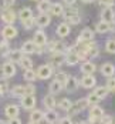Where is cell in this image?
Segmentation results:
<instances>
[{
  "mask_svg": "<svg viewBox=\"0 0 115 124\" xmlns=\"http://www.w3.org/2000/svg\"><path fill=\"white\" fill-rule=\"evenodd\" d=\"M89 106V103H88V100L87 99H80V100H77L75 103H73V106L70 107V110H68V114L70 116H77L80 111H82L84 108H87Z\"/></svg>",
  "mask_w": 115,
  "mask_h": 124,
  "instance_id": "1",
  "label": "cell"
},
{
  "mask_svg": "<svg viewBox=\"0 0 115 124\" xmlns=\"http://www.w3.org/2000/svg\"><path fill=\"white\" fill-rule=\"evenodd\" d=\"M64 19L67 22H70L71 24H78L81 22V16L78 14V10L77 9H68V10H64L63 13Z\"/></svg>",
  "mask_w": 115,
  "mask_h": 124,
  "instance_id": "2",
  "label": "cell"
},
{
  "mask_svg": "<svg viewBox=\"0 0 115 124\" xmlns=\"http://www.w3.org/2000/svg\"><path fill=\"white\" fill-rule=\"evenodd\" d=\"M53 66L50 64H43V66H40L37 69V71H36V74H37V78L40 80H47V78H50L51 76H53Z\"/></svg>",
  "mask_w": 115,
  "mask_h": 124,
  "instance_id": "3",
  "label": "cell"
},
{
  "mask_svg": "<svg viewBox=\"0 0 115 124\" xmlns=\"http://www.w3.org/2000/svg\"><path fill=\"white\" fill-rule=\"evenodd\" d=\"M0 17H1V22L3 23H6V26L9 24H13L14 23V20H16V13L13 12V10H10V7L9 9H4L3 12H1V14H0Z\"/></svg>",
  "mask_w": 115,
  "mask_h": 124,
  "instance_id": "4",
  "label": "cell"
},
{
  "mask_svg": "<svg viewBox=\"0 0 115 124\" xmlns=\"http://www.w3.org/2000/svg\"><path fill=\"white\" fill-rule=\"evenodd\" d=\"M1 74L4 78H10L16 74V66L14 63L12 62H6L3 66H1Z\"/></svg>",
  "mask_w": 115,
  "mask_h": 124,
  "instance_id": "5",
  "label": "cell"
},
{
  "mask_svg": "<svg viewBox=\"0 0 115 124\" xmlns=\"http://www.w3.org/2000/svg\"><path fill=\"white\" fill-rule=\"evenodd\" d=\"M33 41L36 43V46H38V47H46V44H47V36H46V33L43 30L36 31L34 37H33Z\"/></svg>",
  "mask_w": 115,
  "mask_h": 124,
  "instance_id": "6",
  "label": "cell"
},
{
  "mask_svg": "<svg viewBox=\"0 0 115 124\" xmlns=\"http://www.w3.org/2000/svg\"><path fill=\"white\" fill-rule=\"evenodd\" d=\"M36 96H24L21 99V107L24 110H34L36 107Z\"/></svg>",
  "mask_w": 115,
  "mask_h": 124,
  "instance_id": "7",
  "label": "cell"
},
{
  "mask_svg": "<svg viewBox=\"0 0 115 124\" xmlns=\"http://www.w3.org/2000/svg\"><path fill=\"white\" fill-rule=\"evenodd\" d=\"M92 40H94V33H92V30L88 29V27H85L80 33V36H78V43H89Z\"/></svg>",
  "mask_w": 115,
  "mask_h": 124,
  "instance_id": "8",
  "label": "cell"
},
{
  "mask_svg": "<svg viewBox=\"0 0 115 124\" xmlns=\"http://www.w3.org/2000/svg\"><path fill=\"white\" fill-rule=\"evenodd\" d=\"M50 66H53V67H60L61 64L65 63V54L64 53H54L50 57Z\"/></svg>",
  "mask_w": 115,
  "mask_h": 124,
  "instance_id": "9",
  "label": "cell"
},
{
  "mask_svg": "<svg viewBox=\"0 0 115 124\" xmlns=\"http://www.w3.org/2000/svg\"><path fill=\"white\" fill-rule=\"evenodd\" d=\"M102 116H104V110H102L100 106H92V107H91V111H89V121L101 120Z\"/></svg>",
  "mask_w": 115,
  "mask_h": 124,
  "instance_id": "10",
  "label": "cell"
},
{
  "mask_svg": "<svg viewBox=\"0 0 115 124\" xmlns=\"http://www.w3.org/2000/svg\"><path fill=\"white\" fill-rule=\"evenodd\" d=\"M95 84H97V78L92 74H85L81 78V86L84 88H92L95 87Z\"/></svg>",
  "mask_w": 115,
  "mask_h": 124,
  "instance_id": "11",
  "label": "cell"
},
{
  "mask_svg": "<svg viewBox=\"0 0 115 124\" xmlns=\"http://www.w3.org/2000/svg\"><path fill=\"white\" fill-rule=\"evenodd\" d=\"M115 19V13L111 7H104V10L101 12V20L107 22V23H112Z\"/></svg>",
  "mask_w": 115,
  "mask_h": 124,
  "instance_id": "12",
  "label": "cell"
},
{
  "mask_svg": "<svg viewBox=\"0 0 115 124\" xmlns=\"http://www.w3.org/2000/svg\"><path fill=\"white\" fill-rule=\"evenodd\" d=\"M1 34H3V37L6 39V40L14 39L16 36H17V29H16L13 24H9V26H6V27L1 30Z\"/></svg>",
  "mask_w": 115,
  "mask_h": 124,
  "instance_id": "13",
  "label": "cell"
},
{
  "mask_svg": "<svg viewBox=\"0 0 115 124\" xmlns=\"http://www.w3.org/2000/svg\"><path fill=\"white\" fill-rule=\"evenodd\" d=\"M84 49H85V53L88 57H97L100 54V49L95 43H87L84 44Z\"/></svg>",
  "mask_w": 115,
  "mask_h": 124,
  "instance_id": "14",
  "label": "cell"
},
{
  "mask_svg": "<svg viewBox=\"0 0 115 124\" xmlns=\"http://www.w3.org/2000/svg\"><path fill=\"white\" fill-rule=\"evenodd\" d=\"M101 74L105 76V77H112L115 74V66L112 63H104L101 66Z\"/></svg>",
  "mask_w": 115,
  "mask_h": 124,
  "instance_id": "15",
  "label": "cell"
},
{
  "mask_svg": "<svg viewBox=\"0 0 115 124\" xmlns=\"http://www.w3.org/2000/svg\"><path fill=\"white\" fill-rule=\"evenodd\" d=\"M78 84H80V83H78V80H77L75 77H73V76H71V77H68V80L65 81L64 88H65L68 93H74L77 88H78Z\"/></svg>",
  "mask_w": 115,
  "mask_h": 124,
  "instance_id": "16",
  "label": "cell"
},
{
  "mask_svg": "<svg viewBox=\"0 0 115 124\" xmlns=\"http://www.w3.org/2000/svg\"><path fill=\"white\" fill-rule=\"evenodd\" d=\"M43 104H44V107H46L47 110H54L58 103L55 101V99H54L53 94H47V96H44V99H43Z\"/></svg>",
  "mask_w": 115,
  "mask_h": 124,
  "instance_id": "17",
  "label": "cell"
},
{
  "mask_svg": "<svg viewBox=\"0 0 115 124\" xmlns=\"http://www.w3.org/2000/svg\"><path fill=\"white\" fill-rule=\"evenodd\" d=\"M19 113H20V108H19V106H16V104H9V106H6V108H4V114H6L9 118L17 117Z\"/></svg>",
  "mask_w": 115,
  "mask_h": 124,
  "instance_id": "18",
  "label": "cell"
},
{
  "mask_svg": "<svg viewBox=\"0 0 115 124\" xmlns=\"http://www.w3.org/2000/svg\"><path fill=\"white\" fill-rule=\"evenodd\" d=\"M50 23H51V17L47 13H41L37 19H36V24L38 27H47Z\"/></svg>",
  "mask_w": 115,
  "mask_h": 124,
  "instance_id": "19",
  "label": "cell"
},
{
  "mask_svg": "<svg viewBox=\"0 0 115 124\" xmlns=\"http://www.w3.org/2000/svg\"><path fill=\"white\" fill-rule=\"evenodd\" d=\"M68 50H70V53L65 56V63L68 66H75L77 63L80 62V57H78V54L74 51V49H68Z\"/></svg>",
  "mask_w": 115,
  "mask_h": 124,
  "instance_id": "20",
  "label": "cell"
},
{
  "mask_svg": "<svg viewBox=\"0 0 115 124\" xmlns=\"http://www.w3.org/2000/svg\"><path fill=\"white\" fill-rule=\"evenodd\" d=\"M95 70H97V66L92 62H84L81 64V71L84 74H94Z\"/></svg>",
  "mask_w": 115,
  "mask_h": 124,
  "instance_id": "21",
  "label": "cell"
},
{
  "mask_svg": "<svg viewBox=\"0 0 115 124\" xmlns=\"http://www.w3.org/2000/svg\"><path fill=\"white\" fill-rule=\"evenodd\" d=\"M64 88V84H61L60 81H57V80H53L50 83V87H48V90H50V94H58V93H61Z\"/></svg>",
  "mask_w": 115,
  "mask_h": 124,
  "instance_id": "22",
  "label": "cell"
},
{
  "mask_svg": "<svg viewBox=\"0 0 115 124\" xmlns=\"http://www.w3.org/2000/svg\"><path fill=\"white\" fill-rule=\"evenodd\" d=\"M7 57L10 59L12 63H20V60L24 57L21 50H10V53L7 54Z\"/></svg>",
  "mask_w": 115,
  "mask_h": 124,
  "instance_id": "23",
  "label": "cell"
},
{
  "mask_svg": "<svg viewBox=\"0 0 115 124\" xmlns=\"http://www.w3.org/2000/svg\"><path fill=\"white\" fill-rule=\"evenodd\" d=\"M19 19L21 20V23H24L26 20L33 19V12H31V9H30V7H24V9H21V10L19 12Z\"/></svg>",
  "mask_w": 115,
  "mask_h": 124,
  "instance_id": "24",
  "label": "cell"
},
{
  "mask_svg": "<svg viewBox=\"0 0 115 124\" xmlns=\"http://www.w3.org/2000/svg\"><path fill=\"white\" fill-rule=\"evenodd\" d=\"M51 3L50 0H40L37 3V10L40 12V14L41 13H46V12H50V7H51Z\"/></svg>",
  "mask_w": 115,
  "mask_h": 124,
  "instance_id": "25",
  "label": "cell"
},
{
  "mask_svg": "<svg viewBox=\"0 0 115 124\" xmlns=\"http://www.w3.org/2000/svg\"><path fill=\"white\" fill-rule=\"evenodd\" d=\"M10 94H12L13 97H20V99H23L26 96L24 86H14L12 90H10Z\"/></svg>",
  "mask_w": 115,
  "mask_h": 124,
  "instance_id": "26",
  "label": "cell"
},
{
  "mask_svg": "<svg viewBox=\"0 0 115 124\" xmlns=\"http://www.w3.org/2000/svg\"><path fill=\"white\" fill-rule=\"evenodd\" d=\"M20 50H21L23 53L31 54V53H34V51L37 50V46H36V43H34V41H26L24 44H23V47H21Z\"/></svg>",
  "mask_w": 115,
  "mask_h": 124,
  "instance_id": "27",
  "label": "cell"
},
{
  "mask_svg": "<svg viewBox=\"0 0 115 124\" xmlns=\"http://www.w3.org/2000/svg\"><path fill=\"white\" fill-rule=\"evenodd\" d=\"M57 34H58L60 37H67V36L70 34V26L67 24V23L58 24V27H57Z\"/></svg>",
  "mask_w": 115,
  "mask_h": 124,
  "instance_id": "28",
  "label": "cell"
},
{
  "mask_svg": "<svg viewBox=\"0 0 115 124\" xmlns=\"http://www.w3.org/2000/svg\"><path fill=\"white\" fill-rule=\"evenodd\" d=\"M44 114L41 110H33L30 114V121H34V123H40L41 120H44Z\"/></svg>",
  "mask_w": 115,
  "mask_h": 124,
  "instance_id": "29",
  "label": "cell"
},
{
  "mask_svg": "<svg viewBox=\"0 0 115 124\" xmlns=\"http://www.w3.org/2000/svg\"><path fill=\"white\" fill-rule=\"evenodd\" d=\"M97 31L98 33H101V34H104V33H108L112 27H111V23H107V22H100V23H97Z\"/></svg>",
  "mask_w": 115,
  "mask_h": 124,
  "instance_id": "30",
  "label": "cell"
},
{
  "mask_svg": "<svg viewBox=\"0 0 115 124\" xmlns=\"http://www.w3.org/2000/svg\"><path fill=\"white\" fill-rule=\"evenodd\" d=\"M50 13L53 16H61L64 13L63 4H60V3H53L51 7H50Z\"/></svg>",
  "mask_w": 115,
  "mask_h": 124,
  "instance_id": "31",
  "label": "cell"
},
{
  "mask_svg": "<svg viewBox=\"0 0 115 124\" xmlns=\"http://www.w3.org/2000/svg\"><path fill=\"white\" fill-rule=\"evenodd\" d=\"M98 99L101 100V99H105L107 96H108V90H107V87H104V86H98V87H95V90L92 91Z\"/></svg>",
  "mask_w": 115,
  "mask_h": 124,
  "instance_id": "32",
  "label": "cell"
},
{
  "mask_svg": "<svg viewBox=\"0 0 115 124\" xmlns=\"http://www.w3.org/2000/svg\"><path fill=\"white\" fill-rule=\"evenodd\" d=\"M44 118H46L50 124H53V123H55V121L58 120V114L54 111V110H47V113L44 114Z\"/></svg>",
  "mask_w": 115,
  "mask_h": 124,
  "instance_id": "33",
  "label": "cell"
},
{
  "mask_svg": "<svg viewBox=\"0 0 115 124\" xmlns=\"http://www.w3.org/2000/svg\"><path fill=\"white\" fill-rule=\"evenodd\" d=\"M23 77H24V80L27 81H34L36 78H37V74H36V71L33 70V69H30V70H24V73H23Z\"/></svg>",
  "mask_w": 115,
  "mask_h": 124,
  "instance_id": "34",
  "label": "cell"
},
{
  "mask_svg": "<svg viewBox=\"0 0 115 124\" xmlns=\"http://www.w3.org/2000/svg\"><path fill=\"white\" fill-rule=\"evenodd\" d=\"M20 66L23 67V70H30V69H33V62H31V59L30 57H23L21 60H20Z\"/></svg>",
  "mask_w": 115,
  "mask_h": 124,
  "instance_id": "35",
  "label": "cell"
},
{
  "mask_svg": "<svg viewBox=\"0 0 115 124\" xmlns=\"http://www.w3.org/2000/svg\"><path fill=\"white\" fill-rule=\"evenodd\" d=\"M71 106H73V103H71L68 99H63L60 103H58V107H60L61 110H64V111H68Z\"/></svg>",
  "mask_w": 115,
  "mask_h": 124,
  "instance_id": "36",
  "label": "cell"
},
{
  "mask_svg": "<svg viewBox=\"0 0 115 124\" xmlns=\"http://www.w3.org/2000/svg\"><path fill=\"white\" fill-rule=\"evenodd\" d=\"M0 51H1V54H3V56H6V57H7V54L10 53L9 43H7V40H6V39H4L3 41H0Z\"/></svg>",
  "mask_w": 115,
  "mask_h": 124,
  "instance_id": "37",
  "label": "cell"
},
{
  "mask_svg": "<svg viewBox=\"0 0 115 124\" xmlns=\"http://www.w3.org/2000/svg\"><path fill=\"white\" fill-rule=\"evenodd\" d=\"M105 50H107L108 53L115 54V39H109V40L105 43Z\"/></svg>",
  "mask_w": 115,
  "mask_h": 124,
  "instance_id": "38",
  "label": "cell"
},
{
  "mask_svg": "<svg viewBox=\"0 0 115 124\" xmlns=\"http://www.w3.org/2000/svg\"><path fill=\"white\" fill-rule=\"evenodd\" d=\"M107 90L108 93H115V77H109L107 80Z\"/></svg>",
  "mask_w": 115,
  "mask_h": 124,
  "instance_id": "39",
  "label": "cell"
},
{
  "mask_svg": "<svg viewBox=\"0 0 115 124\" xmlns=\"http://www.w3.org/2000/svg\"><path fill=\"white\" fill-rule=\"evenodd\" d=\"M55 80H57V81H60L61 84H65V81L68 80V76L65 74L64 71H60V73H57V74H55Z\"/></svg>",
  "mask_w": 115,
  "mask_h": 124,
  "instance_id": "40",
  "label": "cell"
},
{
  "mask_svg": "<svg viewBox=\"0 0 115 124\" xmlns=\"http://www.w3.org/2000/svg\"><path fill=\"white\" fill-rule=\"evenodd\" d=\"M87 100H88V103L91 104V106H97L98 104V101H100V99L94 94V93H91V94H88V97H87Z\"/></svg>",
  "mask_w": 115,
  "mask_h": 124,
  "instance_id": "41",
  "label": "cell"
},
{
  "mask_svg": "<svg viewBox=\"0 0 115 124\" xmlns=\"http://www.w3.org/2000/svg\"><path fill=\"white\" fill-rule=\"evenodd\" d=\"M24 88H26V96H34V93H36V87L33 86L31 83L27 84V86H24Z\"/></svg>",
  "mask_w": 115,
  "mask_h": 124,
  "instance_id": "42",
  "label": "cell"
},
{
  "mask_svg": "<svg viewBox=\"0 0 115 124\" xmlns=\"http://www.w3.org/2000/svg\"><path fill=\"white\" fill-rule=\"evenodd\" d=\"M7 90H9V84H7V80H6V78L3 77V80L0 78V91H1L3 94H4V93H6Z\"/></svg>",
  "mask_w": 115,
  "mask_h": 124,
  "instance_id": "43",
  "label": "cell"
},
{
  "mask_svg": "<svg viewBox=\"0 0 115 124\" xmlns=\"http://www.w3.org/2000/svg\"><path fill=\"white\" fill-rule=\"evenodd\" d=\"M34 24H36V19H30V20H26L24 23H23V27H24L26 30H30V29H33Z\"/></svg>",
  "mask_w": 115,
  "mask_h": 124,
  "instance_id": "44",
  "label": "cell"
},
{
  "mask_svg": "<svg viewBox=\"0 0 115 124\" xmlns=\"http://www.w3.org/2000/svg\"><path fill=\"white\" fill-rule=\"evenodd\" d=\"M101 124H112V117L111 116H107V114H104L101 118Z\"/></svg>",
  "mask_w": 115,
  "mask_h": 124,
  "instance_id": "45",
  "label": "cell"
},
{
  "mask_svg": "<svg viewBox=\"0 0 115 124\" xmlns=\"http://www.w3.org/2000/svg\"><path fill=\"white\" fill-rule=\"evenodd\" d=\"M98 1L101 3L104 7H111L114 4V0H98Z\"/></svg>",
  "mask_w": 115,
  "mask_h": 124,
  "instance_id": "46",
  "label": "cell"
},
{
  "mask_svg": "<svg viewBox=\"0 0 115 124\" xmlns=\"http://www.w3.org/2000/svg\"><path fill=\"white\" fill-rule=\"evenodd\" d=\"M58 124H73V120L70 117H64V118H60Z\"/></svg>",
  "mask_w": 115,
  "mask_h": 124,
  "instance_id": "47",
  "label": "cell"
},
{
  "mask_svg": "<svg viewBox=\"0 0 115 124\" xmlns=\"http://www.w3.org/2000/svg\"><path fill=\"white\" fill-rule=\"evenodd\" d=\"M55 46H57V41H50L48 46H47V50L48 51H55Z\"/></svg>",
  "mask_w": 115,
  "mask_h": 124,
  "instance_id": "48",
  "label": "cell"
},
{
  "mask_svg": "<svg viewBox=\"0 0 115 124\" xmlns=\"http://www.w3.org/2000/svg\"><path fill=\"white\" fill-rule=\"evenodd\" d=\"M7 124H23V123H21V120L19 117H14V118H9V123Z\"/></svg>",
  "mask_w": 115,
  "mask_h": 124,
  "instance_id": "49",
  "label": "cell"
},
{
  "mask_svg": "<svg viewBox=\"0 0 115 124\" xmlns=\"http://www.w3.org/2000/svg\"><path fill=\"white\" fill-rule=\"evenodd\" d=\"M14 1H16V0H3V6H4L6 9H9L10 6L14 4Z\"/></svg>",
  "mask_w": 115,
  "mask_h": 124,
  "instance_id": "50",
  "label": "cell"
},
{
  "mask_svg": "<svg viewBox=\"0 0 115 124\" xmlns=\"http://www.w3.org/2000/svg\"><path fill=\"white\" fill-rule=\"evenodd\" d=\"M64 1H65L67 4H70V6H73V4L75 3V0H64Z\"/></svg>",
  "mask_w": 115,
  "mask_h": 124,
  "instance_id": "51",
  "label": "cell"
},
{
  "mask_svg": "<svg viewBox=\"0 0 115 124\" xmlns=\"http://www.w3.org/2000/svg\"><path fill=\"white\" fill-rule=\"evenodd\" d=\"M91 124H101V120H97V121H91Z\"/></svg>",
  "mask_w": 115,
  "mask_h": 124,
  "instance_id": "52",
  "label": "cell"
},
{
  "mask_svg": "<svg viewBox=\"0 0 115 124\" xmlns=\"http://www.w3.org/2000/svg\"><path fill=\"white\" fill-rule=\"evenodd\" d=\"M81 1H82V3H92L94 0H81Z\"/></svg>",
  "mask_w": 115,
  "mask_h": 124,
  "instance_id": "53",
  "label": "cell"
},
{
  "mask_svg": "<svg viewBox=\"0 0 115 124\" xmlns=\"http://www.w3.org/2000/svg\"><path fill=\"white\" fill-rule=\"evenodd\" d=\"M77 124H88V123H85V121H80V123H77Z\"/></svg>",
  "mask_w": 115,
  "mask_h": 124,
  "instance_id": "54",
  "label": "cell"
},
{
  "mask_svg": "<svg viewBox=\"0 0 115 124\" xmlns=\"http://www.w3.org/2000/svg\"><path fill=\"white\" fill-rule=\"evenodd\" d=\"M28 124H40V123H34V121H30Z\"/></svg>",
  "mask_w": 115,
  "mask_h": 124,
  "instance_id": "55",
  "label": "cell"
},
{
  "mask_svg": "<svg viewBox=\"0 0 115 124\" xmlns=\"http://www.w3.org/2000/svg\"><path fill=\"white\" fill-rule=\"evenodd\" d=\"M0 124H7V123H4V121H1V120H0Z\"/></svg>",
  "mask_w": 115,
  "mask_h": 124,
  "instance_id": "56",
  "label": "cell"
}]
</instances>
